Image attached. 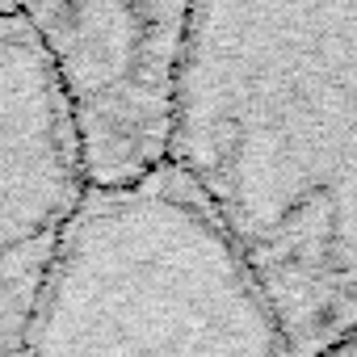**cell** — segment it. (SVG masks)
Returning a JSON list of instances; mask_svg holds the SVG:
<instances>
[{"label":"cell","instance_id":"6da1fadb","mask_svg":"<svg viewBox=\"0 0 357 357\" xmlns=\"http://www.w3.org/2000/svg\"><path fill=\"white\" fill-rule=\"evenodd\" d=\"M172 164L294 357L357 340V5H194Z\"/></svg>","mask_w":357,"mask_h":357},{"label":"cell","instance_id":"7a4b0ae2","mask_svg":"<svg viewBox=\"0 0 357 357\" xmlns=\"http://www.w3.org/2000/svg\"><path fill=\"white\" fill-rule=\"evenodd\" d=\"M22 357H294L248 261L168 164L122 194L84 198Z\"/></svg>","mask_w":357,"mask_h":357},{"label":"cell","instance_id":"3957f363","mask_svg":"<svg viewBox=\"0 0 357 357\" xmlns=\"http://www.w3.org/2000/svg\"><path fill=\"white\" fill-rule=\"evenodd\" d=\"M22 9L51 59L84 185L122 194L168 168L194 5L51 0Z\"/></svg>","mask_w":357,"mask_h":357},{"label":"cell","instance_id":"277c9868","mask_svg":"<svg viewBox=\"0 0 357 357\" xmlns=\"http://www.w3.org/2000/svg\"><path fill=\"white\" fill-rule=\"evenodd\" d=\"M89 198L51 59L22 5H0V357H22L55 252Z\"/></svg>","mask_w":357,"mask_h":357},{"label":"cell","instance_id":"5b68a950","mask_svg":"<svg viewBox=\"0 0 357 357\" xmlns=\"http://www.w3.org/2000/svg\"><path fill=\"white\" fill-rule=\"evenodd\" d=\"M332 357H357V340H349V344H344V349H336Z\"/></svg>","mask_w":357,"mask_h":357}]
</instances>
